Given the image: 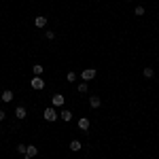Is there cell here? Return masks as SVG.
<instances>
[{"mask_svg":"<svg viewBox=\"0 0 159 159\" xmlns=\"http://www.w3.org/2000/svg\"><path fill=\"white\" fill-rule=\"evenodd\" d=\"M43 117H45V121H57V117H60V112L55 110V106H47L45 108V112H43Z\"/></svg>","mask_w":159,"mask_h":159,"instance_id":"1","label":"cell"},{"mask_svg":"<svg viewBox=\"0 0 159 159\" xmlns=\"http://www.w3.org/2000/svg\"><path fill=\"white\" fill-rule=\"evenodd\" d=\"M30 85H32V89H36V91H40V89L45 87V81H43L40 76H32V81H30Z\"/></svg>","mask_w":159,"mask_h":159,"instance_id":"2","label":"cell"},{"mask_svg":"<svg viewBox=\"0 0 159 159\" xmlns=\"http://www.w3.org/2000/svg\"><path fill=\"white\" fill-rule=\"evenodd\" d=\"M36 155H38V148L34 147V144L25 147V153H24V157H25V159H32V157H36Z\"/></svg>","mask_w":159,"mask_h":159,"instance_id":"3","label":"cell"},{"mask_svg":"<svg viewBox=\"0 0 159 159\" xmlns=\"http://www.w3.org/2000/svg\"><path fill=\"white\" fill-rule=\"evenodd\" d=\"M93 76H96V70H93V68H87V70L81 72V79H83V81H91Z\"/></svg>","mask_w":159,"mask_h":159,"instance_id":"4","label":"cell"},{"mask_svg":"<svg viewBox=\"0 0 159 159\" xmlns=\"http://www.w3.org/2000/svg\"><path fill=\"white\" fill-rule=\"evenodd\" d=\"M34 25H36V28H45V25H47V17H45V15L34 17Z\"/></svg>","mask_w":159,"mask_h":159,"instance_id":"5","label":"cell"},{"mask_svg":"<svg viewBox=\"0 0 159 159\" xmlns=\"http://www.w3.org/2000/svg\"><path fill=\"white\" fill-rule=\"evenodd\" d=\"M0 100H2V102H7V104L13 102V91H11V89H4V91H2V96H0Z\"/></svg>","mask_w":159,"mask_h":159,"instance_id":"6","label":"cell"},{"mask_svg":"<svg viewBox=\"0 0 159 159\" xmlns=\"http://www.w3.org/2000/svg\"><path fill=\"white\" fill-rule=\"evenodd\" d=\"M89 104H91V108H100L102 106V98L100 96H91L89 98Z\"/></svg>","mask_w":159,"mask_h":159,"instance_id":"7","label":"cell"},{"mask_svg":"<svg viewBox=\"0 0 159 159\" xmlns=\"http://www.w3.org/2000/svg\"><path fill=\"white\" fill-rule=\"evenodd\" d=\"M89 125H91V123H89V119H87V117H81V119H79V129L87 132V129H89Z\"/></svg>","mask_w":159,"mask_h":159,"instance_id":"8","label":"cell"},{"mask_svg":"<svg viewBox=\"0 0 159 159\" xmlns=\"http://www.w3.org/2000/svg\"><path fill=\"white\" fill-rule=\"evenodd\" d=\"M60 119H61V121H66V123H68L70 119H72V112H70L68 108H64V110L60 112Z\"/></svg>","mask_w":159,"mask_h":159,"instance_id":"9","label":"cell"},{"mask_svg":"<svg viewBox=\"0 0 159 159\" xmlns=\"http://www.w3.org/2000/svg\"><path fill=\"white\" fill-rule=\"evenodd\" d=\"M15 117H17V119H25V117H28V112H25L24 106H17V108H15Z\"/></svg>","mask_w":159,"mask_h":159,"instance_id":"10","label":"cell"},{"mask_svg":"<svg viewBox=\"0 0 159 159\" xmlns=\"http://www.w3.org/2000/svg\"><path fill=\"white\" fill-rule=\"evenodd\" d=\"M51 102H53V106H64V96L61 93H55Z\"/></svg>","mask_w":159,"mask_h":159,"instance_id":"11","label":"cell"},{"mask_svg":"<svg viewBox=\"0 0 159 159\" xmlns=\"http://www.w3.org/2000/svg\"><path fill=\"white\" fill-rule=\"evenodd\" d=\"M70 151H72V153H79V151H81V142H79V140H72V142H70Z\"/></svg>","mask_w":159,"mask_h":159,"instance_id":"12","label":"cell"},{"mask_svg":"<svg viewBox=\"0 0 159 159\" xmlns=\"http://www.w3.org/2000/svg\"><path fill=\"white\" fill-rule=\"evenodd\" d=\"M32 72H34V76H40V74H43V66H40V64H34V66H32Z\"/></svg>","mask_w":159,"mask_h":159,"instance_id":"13","label":"cell"},{"mask_svg":"<svg viewBox=\"0 0 159 159\" xmlns=\"http://www.w3.org/2000/svg\"><path fill=\"white\" fill-rule=\"evenodd\" d=\"M144 76H147V79H153V76H155V72H153V68H144Z\"/></svg>","mask_w":159,"mask_h":159,"instance_id":"14","label":"cell"},{"mask_svg":"<svg viewBox=\"0 0 159 159\" xmlns=\"http://www.w3.org/2000/svg\"><path fill=\"white\" fill-rule=\"evenodd\" d=\"M136 17H142V15H144V7H136Z\"/></svg>","mask_w":159,"mask_h":159,"instance_id":"15","label":"cell"},{"mask_svg":"<svg viewBox=\"0 0 159 159\" xmlns=\"http://www.w3.org/2000/svg\"><path fill=\"white\" fill-rule=\"evenodd\" d=\"M79 93H87V83H81L79 85Z\"/></svg>","mask_w":159,"mask_h":159,"instance_id":"16","label":"cell"},{"mask_svg":"<svg viewBox=\"0 0 159 159\" xmlns=\"http://www.w3.org/2000/svg\"><path fill=\"white\" fill-rule=\"evenodd\" d=\"M17 153L24 155V153H25V144H17Z\"/></svg>","mask_w":159,"mask_h":159,"instance_id":"17","label":"cell"},{"mask_svg":"<svg viewBox=\"0 0 159 159\" xmlns=\"http://www.w3.org/2000/svg\"><path fill=\"white\" fill-rule=\"evenodd\" d=\"M45 36L49 38V40H53V38H55V32H51V30H47V32H45Z\"/></svg>","mask_w":159,"mask_h":159,"instance_id":"18","label":"cell"},{"mask_svg":"<svg viewBox=\"0 0 159 159\" xmlns=\"http://www.w3.org/2000/svg\"><path fill=\"white\" fill-rule=\"evenodd\" d=\"M74 79H76V74L70 70V72H68V83H70V81H74Z\"/></svg>","mask_w":159,"mask_h":159,"instance_id":"19","label":"cell"},{"mask_svg":"<svg viewBox=\"0 0 159 159\" xmlns=\"http://www.w3.org/2000/svg\"><path fill=\"white\" fill-rule=\"evenodd\" d=\"M4 117H7V115H4V110H0V121H2Z\"/></svg>","mask_w":159,"mask_h":159,"instance_id":"20","label":"cell"},{"mask_svg":"<svg viewBox=\"0 0 159 159\" xmlns=\"http://www.w3.org/2000/svg\"><path fill=\"white\" fill-rule=\"evenodd\" d=\"M129 2H132V0H129Z\"/></svg>","mask_w":159,"mask_h":159,"instance_id":"21","label":"cell"}]
</instances>
